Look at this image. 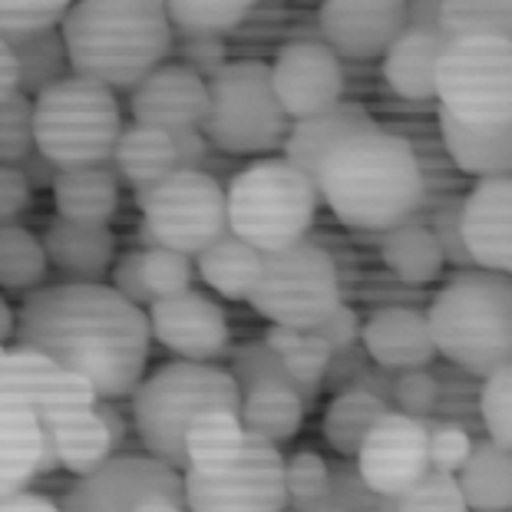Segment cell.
I'll return each instance as SVG.
<instances>
[{
	"mask_svg": "<svg viewBox=\"0 0 512 512\" xmlns=\"http://www.w3.org/2000/svg\"><path fill=\"white\" fill-rule=\"evenodd\" d=\"M14 337L70 374L100 400L133 394L149 361V318L110 285H47L24 294Z\"/></svg>",
	"mask_w": 512,
	"mask_h": 512,
	"instance_id": "6da1fadb",
	"label": "cell"
},
{
	"mask_svg": "<svg viewBox=\"0 0 512 512\" xmlns=\"http://www.w3.org/2000/svg\"><path fill=\"white\" fill-rule=\"evenodd\" d=\"M314 189L344 225L394 232L420 212L427 182L407 139L374 123L341 139L324 156Z\"/></svg>",
	"mask_w": 512,
	"mask_h": 512,
	"instance_id": "7a4b0ae2",
	"label": "cell"
},
{
	"mask_svg": "<svg viewBox=\"0 0 512 512\" xmlns=\"http://www.w3.org/2000/svg\"><path fill=\"white\" fill-rule=\"evenodd\" d=\"M70 73L133 90L172 53V27L159 0H83L60 20Z\"/></svg>",
	"mask_w": 512,
	"mask_h": 512,
	"instance_id": "3957f363",
	"label": "cell"
},
{
	"mask_svg": "<svg viewBox=\"0 0 512 512\" xmlns=\"http://www.w3.org/2000/svg\"><path fill=\"white\" fill-rule=\"evenodd\" d=\"M427 314L437 354L463 374L489 377L512 364V285L509 275L466 268L440 288Z\"/></svg>",
	"mask_w": 512,
	"mask_h": 512,
	"instance_id": "277c9868",
	"label": "cell"
},
{
	"mask_svg": "<svg viewBox=\"0 0 512 512\" xmlns=\"http://www.w3.org/2000/svg\"><path fill=\"white\" fill-rule=\"evenodd\" d=\"M129 397L143 453L176 473H185V430L205 410L238 413L242 407V394L225 367L192 361L162 364L156 374L139 380Z\"/></svg>",
	"mask_w": 512,
	"mask_h": 512,
	"instance_id": "5b68a950",
	"label": "cell"
},
{
	"mask_svg": "<svg viewBox=\"0 0 512 512\" xmlns=\"http://www.w3.org/2000/svg\"><path fill=\"white\" fill-rule=\"evenodd\" d=\"M228 232L258 255L304 242L318 212V189L285 159H261L238 172L225 192Z\"/></svg>",
	"mask_w": 512,
	"mask_h": 512,
	"instance_id": "8992f818",
	"label": "cell"
},
{
	"mask_svg": "<svg viewBox=\"0 0 512 512\" xmlns=\"http://www.w3.org/2000/svg\"><path fill=\"white\" fill-rule=\"evenodd\" d=\"M119 133L116 93L83 76H67L34 100V146L57 169L110 162Z\"/></svg>",
	"mask_w": 512,
	"mask_h": 512,
	"instance_id": "52a82bcc",
	"label": "cell"
},
{
	"mask_svg": "<svg viewBox=\"0 0 512 512\" xmlns=\"http://www.w3.org/2000/svg\"><path fill=\"white\" fill-rule=\"evenodd\" d=\"M205 86L209 113L202 119V136L209 139V146L232 156H255L285 146L291 119L275 100L268 63H225Z\"/></svg>",
	"mask_w": 512,
	"mask_h": 512,
	"instance_id": "ba28073f",
	"label": "cell"
},
{
	"mask_svg": "<svg viewBox=\"0 0 512 512\" xmlns=\"http://www.w3.org/2000/svg\"><path fill=\"white\" fill-rule=\"evenodd\" d=\"M437 96L463 126H512V37L450 40L437 67Z\"/></svg>",
	"mask_w": 512,
	"mask_h": 512,
	"instance_id": "9c48e42d",
	"label": "cell"
},
{
	"mask_svg": "<svg viewBox=\"0 0 512 512\" xmlns=\"http://www.w3.org/2000/svg\"><path fill=\"white\" fill-rule=\"evenodd\" d=\"M248 301L278 328L314 331L341 304L334 258L314 242L261 255V271Z\"/></svg>",
	"mask_w": 512,
	"mask_h": 512,
	"instance_id": "30bf717a",
	"label": "cell"
},
{
	"mask_svg": "<svg viewBox=\"0 0 512 512\" xmlns=\"http://www.w3.org/2000/svg\"><path fill=\"white\" fill-rule=\"evenodd\" d=\"M143 225L156 238V245L172 248L185 258L199 255L228 232L225 189L209 172L176 169L152 185L143 205Z\"/></svg>",
	"mask_w": 512,
	"mask_h": 512,
	"instance_id": "8fae6325",
	"label": "cell"
},
{
	"mask_svg": "<svg viewBox=\"0 0 512 512\" xmlns=\"http://www.w3.org/2000/svg\"><path fill=\"white\" fill-rule=\"evenodd\" d=\"M63 512H189L182 473L146 453H119L80 476L60 499Z\"/></svg>",
	"mask_w": 512,
	"mask_h": 512,
	"instance_id": "7c38bea8",
	"label": "cell"
},
{
	"mask_svg": "<svg viewBox=\"0 0 512 512\" xmlns=\"http://www.w3.org/2000/svg\"><path fill=\"white\" fill-rule=\"evenodd\" d=\"M285 456L275 443L245 433L242 456L219 476L182 473L189 512H285Z\"/></svg>",
	"mask_w": 512,
	"mask_h": 512,
	"instance_id": "4fadbf2b",
	"label": "cell"
},
{
	"mask_svg": "<svg viewBox=\"0 0 512 512\" xmlns=\"http://www.w3.org/2000/svg\"><path fill=\"white\" fill-rule=\"evenodd\" d=\"M427 440L430 423L410 420L397 410L384 413L354 456L357 473L370 493H377L380 499H397L413 483H420L430 473Z\"/></svg>",
	"mask_w": 512,
	"mask_h": 512,
	"instance_id": "5bb4252c",
	"label": "cell"
},
{
	"mask_svg": "<svg viewBox=\"0 0 512 512\" xmlns=\"http://www.w3.org/2000/svg\"><path fill=\"white\" fill-rule=\"evenodd\" d=\"M0 394L34 407L40 420L73 417V413L93 410V403L100 400L90 380L70 374L40 351L20 344L7 347L0 357Z\"/></svg>",
	"mask_w": 512,
	"mask_h": 512,
	"instance_id": "9a60e30c",
	"label": "cell"
},
{
	"mask_svg": "<svg viewBox=\"0 0 512 512\" xmlns=\"http://www.w3.org/2000/svg\"><path fill=\"white\" fill-rule=\"evenodd\" d=\"M271 90L288 119H308L341 103L344 67L321 40H294L268 67Z\"/></svg>",
	"mask_w": 512,
	"mask_h": 512,
	"instance_id": "2e32d148",
	"label": "cell"
},
{
	"mask_svg": "<svg viewBox=\"0 0 512 512\" xmlns=\"http://www.w3.org/2000/svg\"><path fill=\"white\" fill-rule=\"evenodd\" d=\"M146 318L149 334L172 354H179L182 361L212 364L232 354V331H228L225 311L199 291L152 301Z\"/></svg>",
	"mask_w": 512,
	"mask_h": 512,
	"instance_id": "e0dca14e",
	"label": "cell"
},
{
	"mask_svg": "<svg viewBox=\"0 0 512 512\" xmlns=\"http://www.w3.org/2000/svg\"><path fill=\"white\" fill-rule=\"evenodd\" d=\"M321 43L337 60H377L384 57L403 27H407V4L403 0H331L318 10Z\"/></svg>",
	"mask_w": 512,
	"mask_h": 512,
	"instance_id": "ac0fdd59",
	"label": "cell"
},
{
	"mask_svg": "<svg viewBox=\"0 0 512 512\" xmlns=\"http://www.w3.org/2000/svg\"><path fill=\"white\" fill-rule=\"evenodd\" d=\"M129 93H133L129 110L136 126L159 129L166 136L182 129H202V119L209 113V86L182 63H162Z\"/></svg>",
	"mask_w": 512,
	"mask_h": 512,
	"instance_id": "d6986e66",
	"label": "cell"
},
{
	"mask_svg": "<svg viewBox=\"0 0 512 512\" xmlns=\"http://www.w3.org/2000/svg\"><path fill=\"white\" fill-rule=\"evenodd\" d=\"M53 470H60V460L37 410L0 394V499L27 493Z\"/></svg>",
	"mask_w": 512,
	"mask_h": 512,
	"instance_id": "ffe728a7",
	"label": "cell"
},
{
	"mask_svg": "<svg viewBox=\"0 0 512 512\" xmlns=\"http://www.w3.org/2000/svg\"><path fill=\"white\" fill-rule=\"evenodd\" d=\"M463 245L473 268L509 275L512 268V182L479 179L463 199Z\"/></svg>",
	"mask_w": 512,
	"mask_h": 512,
	"instance_id": "44dd1931",
	"label": "cell"
},
{
	"mask_svg": "<svg viewBox=\"0 0 512 512\" xmlns=\"http://www.w3.org/2000/svg\"><path fill=\"white\" fill-rule=\"evenodd\" d=\"M367 357L384 370H417L437 357L427 328V314L417 308L374 311L361 328Z\"/></svg>",
	"mask_w": 512,
	"mask_h": 512,
	"instance_id": "7402d4cb",
	"label": "cell"
},
{
	"mask_svg": "<svg viewBox=\"0 0 512 512\" xmlns=\"http://www.w3.org/2000/svg\"><path fill=\"white\" fill-rule=\"evenodd\" d=\"M40 245L47 265L60 271L63 285H100L113 268V232L106 225H80L57 215Z\"/></svg>",
	"mask_w": 512,
	"mask_h": 512,
	"instance_id": "603a6c76",
	"label": "cell"
},
{
	"mask_svg": "<svg viewBox=\"0 0 512 512\" xmlns=\"http://www.w3.org/2000/svg\"><path fill=\"white\" fill-rule=\"evenodd\" d=\"M367 126H374V119H370L364 106H357V103H337L331 110L314 113L308 119H294L288 136H285V162L314 185L324 156H328L341 139H347L351 133H357V129H367Z\"/></svg>",
	"mask_w": 512,
	"mask_h": 512,
	"instance_id": "cb8c5ba5",
	"label": "cell"
},
{
	"mask_svg": "<svg viewBox=\"0 0 512 512\" xmlns=\"http://www.w3.org/2000/svg\"><path fill=\"white\" fill-rule=\"evenodd\" d=\"M443 34L403 27V34L384 53V80L394 93L407 100H430L437 96V67L446 50Z\"/></svg>",
	"mask_w": 512,
	"mask_h": 512,
	"instance_id": "d4e9b609",
	"label": "cell"
},
{
	"mask_svg": "<svg viewBox=\"0 0 512 512\" xmlns=\"http://www.w3.org/2000/svg\"><path fill=\"white\" fill-rule=\"evenodd\" d=\"M440 136L450 159L463 172L479 179H509L512 169V126L476 129L463 126L446 110H440Z\"/></svg>",
	"mask_w": 512,
	"mask_h": 512,
	"instance_id": "484cf974",
	"label": "cell"
},
{
	"mask_svg": "<svg viewBox=\"0 0 512 512\" xmlns=\"http://www.w3.org/2000/svg\"><path fill=\"white\" fill-rule=\"evenodd\" d=\"M53 202L60 219L80 225H106L119 205L116 172L106 166L60 169L53 179Z\"/></svg>",
	"mask_w": 512,
	"mask_h": 512,
	"instance_id": "4316f807",
	"label": "cell"
},
{
	"mask_svg": "<svg viewBox=\"0 0 512 512\" xmlns=\"http://www.w3.org/2000/svg\"><path fill=\"white\" fill-rule=\"evenodd\" d=\"M456 486L470 512H509L512 509V456L493 440H473V450L456 473Z\"/></svg>",
	"mask_w": 512,
	"mask_h": 512,
	"instance_id": "83f0119b",
	"label": "cell"
},
{
	"mask_svg": "<svg viewBox=\"0 0 512 512\" xmlns=\"http://www.w3.org/2000/svg\"><path fill=\"white\" fill-rule=\"evenodd\" d=\"M311 407L304 403V397L294 387L285 384H255L242 394V407H238V420H242L245 433L275 443L281 450V443L294 440V433L301 430L304 413Z\"/></svg>",
	"mask_w": 512,
	"mask_h": 512,
	"instance_id": "f1b7e54d",
	"label": "cell"
},
{
	"mask_svg": "<svg viewBox=\"0 0 512 512\" xmlns=\"http://www.w3.org/2000/svg\"><path fill=\"white\" fill-rule=\"evenodd\" d=\"M185 470L199 476H219L242 456L245 427L232 410H205L185 430Z\"/></svg>",
	"mask_w": 512,
	"mask_h": 512,
	"instance_id": "f546056e",
	"label": "cell"
},
{
	"mask_svg": "<svg viewBox=\"0 0 512 512\" xmlns=\"http://www.w3.org/2000/svg\"><path fill=\"white\" fill-rule=\"evenodd\" d=\"M43 427L50 430L60 466L70 470L76 479L96 473L116 456L110 433H106L103 420L96 417V410H83V413H73V417H60V420H43Z\"/></svg>",
	"mask_w": 512,
	"mask_h": 512,
	"instance_id": "4dcf8cb0",
	"label": "cell"
},
{
	"mask_svg": "<svg viewBox=\"0 0 512 512\" xmlns=\"http://www.w3.org/2000/svg\"><path fill=\"white\" fill-rule=\"evenodd\" d=\"M195 268H199L205 285L225 294L228 301H248L261 271V255L252 245H245L242 238L225 232L195 255Z\"/></svg>",
	"mask_w": 512,
	"mask_h": 512,
	"instance_id": "1f68e13d",
	"label": "cell"
},
{
	"mask_svg": "<svg viewBox=\"0 0 512 512\" xmlns=\"http://www.w3.org/2000/svg\"><path fill=\"white\" fill-rule=\"evenodd\" d=\"M110 162L116 176H123L139 189V185H156L176 172V149H172V139L166 133L133 123L123 126Z\"/></svg>",
	"mask_w": 512,
	"mask_h": 512,
	"instance_id": "d6a6232c",
	"label": "cell"
},
{
	"mask_svg": "<svg viewBox=\"0 0 512 512\" xmlns=\"http://www.w3.org/2000/svg\"><path fill=\"white\" fill-rule=\"evenodd\" d=\"M275 357L281 361V367L288 370V377L294 380V387L301 390L304 403H314V397L321 394V384H324V374H328V364H331V347L321 341L318 334L311 331H294V328H278L271 324L268 334L261 337Z\"/></svg>",
	"mask_w": 512,
	"mask_h": 512,
	"instance_id": "836d02e7",
	"label": "cell"
},
{
	"mask_svg": "<svg viewBox=\"0 0 512 512\" xmlns=\"http://www.w3.org/2000/svg\"><path fill=\"white\" fill-rule=\"evenodd\" d=\"M390 413V407L380 397L367 394V390H341L324 410V440L334 446V453H341L344 460H354L367 433L377 427V420Z\"/></svg>",
	"mask_w": 512,
	"mask_h": 512,
	"instance_id": "e575fe53",
	"label": "cell"
},
{
	"mask_svg": "<svg viewBox=\"0 0 512 512\" xmlns=\"http://www.w3.org/2000/svg\"><path fill=\"white\" fill-rule=\"evenodd\" d=\"M380 255H384V265L407 285H427V281H437L443 271L437 238L420 222H407L394 228V232H387Z\"/></svg>",
	"mask_w": 512,
	"mask_h": 512,
	"instance_id": "d590c367",
	"label": "cell"
},
{
	"mask_svg": "<svg viewBox=\"0 0 512 512\" xmlns=\"http://www.w3.org/2000/svg\"><path fill=\"white\" fill-rule=\"evenodd\" d=\"M14 50V60H17V76H20V93L27 96H37L50 86L63 83L70 73V60H67V47H63V37L60 30H43V34L34 37H24V40H14L10 43Z\"/></svg>",
	"mask_w": 512,
	"mask_h": 512,
	"instance_id": "8d00e7d4",
	"label": "cell"
},
{
	"mask_svg": "<svg viewBox=\"0 0 512 512\" xmlns=\"http://www.w3.org/2000/svg\"><path fill=\"white\" fill-rule=\"evenodd\" d=\"M47 255L37 235L24 225L0 228V288L4 291H34L47 278Z\"/></svg>",
	"mask_w": 512,
	"mask_h": 512,
	"instance_id": "74e56055",
	"label": "cell"
},
{
	"mask_svg": "<svg viewBox=\"0 0 512 512\" xmlns=\"http://www.w3.org/2000/svg\"><path fill=\"white\" fill-rule=\"evenodd\" d=\"M252 14L248 0H232V4H199V0H172L166 4V17L172 37H225L242 20Z\"/></svg>",
	"mask_w": 512,
	"mask_h": 512,
	"instance_id": "f35d334b",
	"label": "cell"
},
{
	"mask_svg": "<svg viewBox=\"0 0 512 512\" xmlns=\"http://www.w3.org/2000/svg\"><path fill=\"white\" fill-rule=\"evenodd\" d=\"M440 27L450 40L460 37H512V4L509 0H476V4H463V0H450L440 4Z\"/></svg>",
	"mask_w": 512,
	"mask_h": 512,
	"instance_id": "ab89813d",
	"label": "cell"
},
{
	"mask_svg": "<svg viewBox=\"0 0 512 512\" xmlns=\"http://www.w3.org/2000/svg\"><path fill=\"white\" fill-rule=\"evenodd\" d=\"M285 512H314L328 493V460L314 450L285 456Z\"/></svg>",
	"mask_w": 512,
	"mask_h": 512,
	"instance_id": "60d3db41",
	"label": "cell"
},
{
	"mask_svg": "<svg viewBox=\"0 0 512 512\" xmlns=\"http://www.w3.org/2000/svg\"><path fill=\"white\" fill-rule=\"evenodd\" d=\"M476 413L479 423H483L486 440H493L499 450L512 453V364L483 377V387H479L476 397Z\"/></svg>",
	"mask_w": 512,
	"mask_h": 512,
	"instance_id": "b9f144b4",
	"label": "cell"
},
{
	"mask_svg": "<svg viewBox=\"0 0 512 512\" xmlns=\"http://www.w3.org/2000/svg\"><path fill=\"white\" fill-rule=\"evenodd\" d=\"M192 261L172 252V248H143V285L149 291L152 301H162V298H176V294L192 291Z\"/></svg>",
	"mask_w": 512,
	"mask_h": 512,
	"instance_id": "7bdbcfd3",
	"label": "cell"
},
{
	"mask_svg": "<svg viewBox=\"0 0 512 512\" xmlns=\"http://www.w3.org/2000/svg\"><path fill=\"white\" fill-rule=\"evenodd\" d=\"M34 149V100L14 93L0 103V166H20Z\"/></svg>",
	"mask_w": 512,
	"mask_h": 512,
	"instance_id": "ee69618b",
	"label": "cell"
},
{
	"mask_svg": "<svg viewBox=\"0 0 512 512\" xmlns=\"http://www.w3.org/2000/svg\"><path fill=\"white\" fill-rule=\"evenodd\" d=\"M380 496L370 493L351 460L328 463V493L314 512H377Z\"/></svg>",
	"mask_w": 512,
	"mask_h": 512,
	"instance_id": "f6af8a7d",
	"label": "cell"
},
{
	"mask_svg": "<svg viewBox=\"0 0 512 512\" xmlns=\"http://www.w3.org/2000/svg\"><path fill=\"white\" fill-rule=\"evenodd\" d=\"M397 512H470L466 499L456 486V476L430 470L420 483H413L407 493L394 499Z\"/></svg>",
	"mask_w": 512,
	"mask_h": 512,
	"instance_id": "bcb514c9",
	"label": "cell"
},
{
	"mask_svg": "<svg viewBox=\"0 0 512 512\" xmlns=\"http://www.w3.org/2000/svg\"><path fill=\"white\" fill-rule=\"evenodd\" d=\"M70 4L63 0H30V4H0V40L14 43L24 37L43 34V30L60 27L63 14H67Z\"/></svg>",
	"mask_w": 512,
	"mask_h": 512,
	"instance_id": "7dc6e473",
	"label": "cell"
},
{
	"mask_svg": "<svg viewBox=\"0 0 512 512\" xmlns=\"http://www.w3.org/2000/svg\"><path fill=\"white\" fill-rule=\"evenodd\" d=\"M440 403V380L437 374H430L427 367L417 370H397L394 377V407L397 413L410 420L430 423V417L437 413Z\"/></svg>",
	"mask_w": 512,
	"mask_h": 512,
	"instance_id": "c3c4849f",
	"label": "cell"
},
{
	"mask_svg": "<svg viewBox=\"0 0 512 512\" xmlns=\"http://www.w3.org/2000/svg\"><path fill=\"white\" fill-rule=\"evenodd\" d=\"M460 219H463V199H460V195H453V199H446V202L437 205V209H433L427 228L433 232V238H437L443 265L450 261L453 268L466 271V268H473V258H470V252H466V245H463Z\"/></svg>",
	"mask_w": 512,
	"mask_h": 512,
	"instance_id": "681fc988",
	"label": "cell"
},
{
	"mask_svg": "<svg viewBox=\"0 0 512 512\" xmlns=\"http://www.w3.org/2000/svg\"><path fill=\"white\" fill-rule=\"evenodd\" d=\"M473 440L476 437H470V433L463 427H456V423H430V440H427L430 470L456 476L473 450Z\"/></svg>",
	"mask_w": 512,
	"mask_h": 512,
	"instance_id": "f907efd6",
	"label": "cell"
},
{
	"mask_svg": "<svg viewBox=\"0 0 512 512\" xmlns=\"http://www.w3.org/2000/svg\"><path fill=\"white\" fill-rule=\"evenodd\" d=\"M179 50V63L195 76H202L205 83L219 73L228 63V47L225 37H172Z\"/></svg>",
	"mask_w": 512,
	"mask_h": 512,
	"instance_id": "816d5d0a",
	"label": "cell"
},
{
	"mask_svg": "<svg viewBox=\"0 0 512 512\" xmlns=\"http://www.w3.org/2000/svg\"><path fill=\"white\" fill-rule=\"evenodd\" d=\"M110 275H113V291L119 294V298H126L129 304H136L139 311H146L152 298H149V291L143 285V252H129L116 261V265L110 268Z\"/></svg>",
	"mask_w": 512,
	"mask_h": 512,
	"instance_id": "f5cc1de1",
	"label": "cell"
},
{
	"mask_svg": "<svg viewBox=\"0 0 512 512\" xmlns=\"http://www.w3.org/2000/svg\"><path fill=\"white\" fill-rule=\"evenodd\" d=\"M311 334H318L321 341L331 347V354L347 351V347H354L357 341H361V318H357L354 308H347V304H337V308Z\"/></svg>",
	"mask_w": 512,
	"mask_h": 512,
	"instance_id": "db71d44e",
	"label": "cell"
},
{
	"mask_svg": "<svg viewBox=\"0 0 512 512\" xmlns=\"http://www.w3.org/2000/svg\"><path fill=\"white\" fill-rule=\"evenodd\" d=\"M30 192L27 179L20 176L17 166H0V228L17 225V219L30 209Z\"/></svg>",
	"mask_w": 512,
	"mask_h": 512,
	"instance_id": "11a10c76",
	"label": "cell"
},
{
	"mask_svg": "<svg viewBox=\"0 0 512 512\" xmlns=\"http://www.w3.org/2000/svg\"><path fill=\"white\" fill-rule=\"evenodd\" d=\"M367 370V351L364 344L357 341L354 347H347V351H337L331 354V364H328V374H324V384L334 390V394H341V390H351L357 384V377H361Z\"/></svg>",
	"mask_w": 512,
	"mask_h": 512,
	"instance_id": "9f6ffc18",
	"label": "cell"
},
{
	"mask_svg": "<svg viewBox=\"0 0 512 512\" xmlns=\"http://www.w3.org/2000/svg\"><path fill=\"white\" fill-rule=\"evenodd\" d=\"M172 149H176V169L182 172H202V162L209 156V139L202 136V129H182L172 133Z\"/></svg>",
	"mask_w": 512,
	"mask_h": 512,
	"instance_id": "6f0895ef",
	"label": "cell"
},
{
	"mask_svg": "<svg viewBox=\"0 0 512 512\" xmlns=\"http://www.w3.org/2000/svg\"><path fill=\"white\" fill-rule=\"evenodd\" d=\"M20 176H24L27 179V185H30V192H34V189H53V179H57V166H53V162L47 159V156H43V152H30V156L24 159V162H20Z\"/></svg>",
	"mask_w": 512,
	"mask_h": 512,
	"instance_id": "680465c9",
	"label": "cell"
},
{
	"mask_svg": "<svg viewBox=\"0 0 512 512\" xmlns=\"http://www.w3.org/2000/svg\"><path fill=\"white\" fill-rule=\"evenodd\" d=\"M93 410H96V417L103 420V427H106V433H110V440H113V450L119 456V453L126 450V437H129L123 410H119L113 400H96Z\"/></svg>",
	"mask_w": 512,
	"mask_h": 512,
	"instance_id": "91938a15",
	"label": "cell"
},
{
	"mask_svg": "<svg viewBox=\"0 0 512 512\" xmlns=\"http://www.w3.org/2000/svg\"><path fill=\"white\" fill-rule=\"evenodd\" d=\"M0 512H63L60 499L43 496V493H17L10 499H0Z\"/></svg>",
	"mask_w": 512,
	"mask_h": 512,
	"instance_id": "94428289",
	"label": "cell"
},
{
	"mask_svg": "<svg viewBox=\"0 0 512 512\" xmlns=\"http://www.w3.org/2000/svg\"><path fill=\"white\" fill-rule=\"evenodd\" d=\"M407 27H413V30H430V34H443V27H440V4H433V0L407 4ZM446 40H450V37H446Z\"/></svg>",
	"mask_w": 512,
	"mask_h": 512,
	"instance_id": "6125c7cd",
	"label": "cell"
},
{
	"mask_svg": "<svg viewBox=\"0 0 512 512\" xmlns=\"http://www.w3.org/2000/svg\"><path fill=\"white\" fill-rule=\"evenodd\" d=\"M20 93V76H17V60L7 40H0V103Z\"/></svg>",
	"mask_w": 512,
	"mask_h": 512,
	"instance_id": "be15d7a7",
	"label": "cell"
},
{
	"mask_svg": "<svg viewBox=\"0 0 512 512\" xmlns=\"http://www.w3.org/2000/svg\"><path fill=\"white\" fill-rule=\"evenodd\" d=\"M14 328H17V318H14V311H10V304L4 301V294H0V347L14 337Z\"/></svg>",
	"mask_w": 512,
	"mask_h": 512,
	"instance_id": "e7e4bbea",
	"label": "cell"
},
{
	"mask_svg": "<svg viewBox=\"0 0 512 512\" xmlns=\"http://www.w3.org/2000/svg\"><path fill=\"white\" fill-rule=\"evenodd\" d=\"M4 351H7V347H0V357H4Z\"/></svg>",
	"mask_w": 512,
	"mask_h": 512,
	"instance_id": "03108f58",
	"label": "cell"
}]
</instances>
